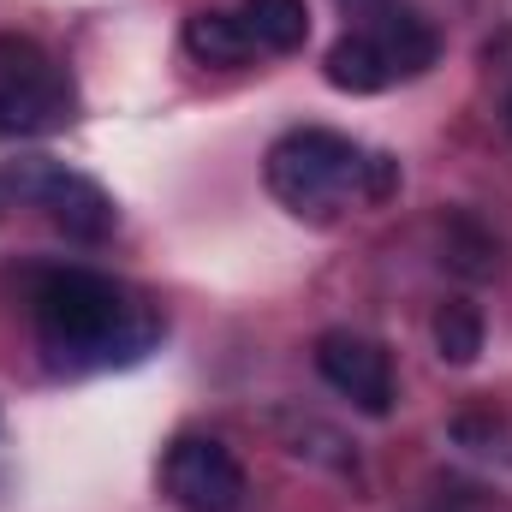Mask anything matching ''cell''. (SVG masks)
<instances>
[{"mask_svg": "<svg viewBox=\"0 0 512 512\" xmlns=\"http://www.w3.org/2000/svg\"><path fill=\"white\" fill-rule=\"evenodd\" d=\"M322 72H328V84L346 90V96H376V90L393 84V72H387V60H382V48H376L370 30H346V36L328 48Z\"/></svg>", "mask_w": 512, "mask_h": 512, "instance_id": "ba28073f", "label": "cell"}, {"mask_svg": "<svg viewBox=\"0 0 512 512\" xmlns=\"http://www.w3.org/2000/svg\"><path fill=\"white\" fill-rule=\"evenodd\" d=\"M352 30H370V36H376V48H382V60H387L393 78L429 72L435 54H441V36L429 30V18H417V12L399 6V0H387L376 18H364V24H352Z\"/></svg>", "mask_w": 512, "mask_h": 512, "instance_id": "52a82bcc", "label": "cell"}, {"mask_svg": "<svg viewBox=\"0 0 512 512\" xmlns=\"http://www.w3.org/2000/svg\"><path fill=\"white\" fill-rule=\"evenodd\" d=\"M245 30H251L256 48H268V54H292V48H304V36H310V6L304 0H245Z\"/></svg>", "mask_w": 512, "mask_h": 512, "instance_id": "30bf717a", "label": "cell"}, {"mask_svg": "<svg viewBox=\"0 0 512 512\" xmlns=\"http://www.w3.org/2000/svg\"><path fill=\"white\" fill-rule=\"evenodd\" d=\"M435 346H441V358L447 364H477V352H483V310L471 304V298H453V304H441L435 310Z\"/></svg>", "mask_w": 512, "mask_h": 512, "instance_id": "8fae6325", "label": "cell"}, {"mask_svg": "<svg viewBox=\"0 0 512 512\" xmlns=\"http://www.w3.org/2000/svg\"><path fill=\"white\" fill-rule=\"evenodd\" d=\"M507 126H512V102H507Z\"/></svg>", "mask_w": 512, "mask_h": 512, "instance_id": "4fadbf2b", "label": "cell"}, {"mask_svg": "<svg viewBox=\"0 0 512 512\" xmlns=\"http://www.w3.org/2000/svg\"><path fill=\"white\" fill-rule=\"evenodd\" d=\"M30 316L54 370H120L161 340V316L96 268H48L30 292Z\"/></svg>", "mask_w": 512, "mask_h": 512, "instance_id": "6da1fadb", "label": "cell"}, {"mask_svg": "<svg viewBox=\"0 0 512 512\" xmlns=\"http://www.w3.org/2000/svg\"><path fill=\"white\" fill-rule=\"evenodd\" d=\"M340 6H346V12H352L358 24H364V18H376V12H382L387 0H340Z\"/></svg>", "mask_w": 512, "mask_h": 512, "instance_id": "7c38bea8", "label": "cell"}, {"mask_svg": "<svg viewBox=\"0 0 512 512\" xmlns=\"http://www.w3.org/2000/svg\"><path fill=\"white\" fill-rule=\"evenodd\" d=\"M185 48H191V60H203V66H245L256 54L245 18H239V12H215V6H203V12L185 18Z\"/></svg>", "mask_w": 512, "mask_h": 512, "instance_id": "9c48e42d", "label": "cell"}, {"mask_svg": "<svg viewBox=\"0 0 512 512\" xmlns=\"http://www.w3.org/2000/svg\"><path fill=\"white\" fill-rule=\"evenodd\" d=\"M316 370H322V382L334 387V393H346L358 411H370V417L393 411V364H387V352L376 340H364L352 328H334V334L316 340Z\"/></svg>", "mask_w": 512, "mask_h": 512, "instance_id": "8992f818", "label": "cell"}, {"mask_svg": "<svg viewBox=\"0 0 512 512\" xmlns=\"http://www.w3.org/2000/svg\"><path fill=\"white\" fill-rule=\"evenodd\" d=\"M72 108H78V90L66 66L30 36H0V137L60 131Z\"/></svg>", "mask_w": 512, "mask_h": 512, "instance_id": "277c9868", "label": "cell"}, {"mask_svg": "<svg viewBox=\"0 0 512 512\" xmlns=\"http://www.w3.org/2000/svg\"><path fill=\"white\" fill-rule=\"evenodd\" d=\"M262 179L280 197V209H292L298 221H334L346 209H376L399 197V161L328 126L286 131L268 149Z\"/></svg>", "mask_w": 512, "mask_h": 512, "instance_id": "7a4b0ae2", "label": "cell"}, {"mask_svg": "<svg viewBox=\"0 0 512 512\" xmlns=\"http://www.w3.org/2000/svg\"><path fill=\"white\" fill-rule=\"evenodd\" d=\"M161 489L179 512H239L251 483H245V465L233 459L227 441L215 435H185L167 447L161 459Z\"/></svg>", "mask_w": 512, "mask_h": 512, "instance_id": "5b68a950", "label": "cell"}, {"mask_svg": "<svg viewBox=\"0 0 512 512\" xmlns=\"http://www.w3.org/2000/svg\"><path fill=\"white\" fill-rule=\"evenodd\" d=\"M0 197H12V203H24V209H42L66 239H78V245H102L108 233H114V221H120V209H114V197L90 179V173H78V167H66V161H48V155H36V161H6L0 167Z\"/></svg>", "mask_w": 512, "mask_h": 512, "instance_id": "3957f363", "label": "cell"}]
</instances>
